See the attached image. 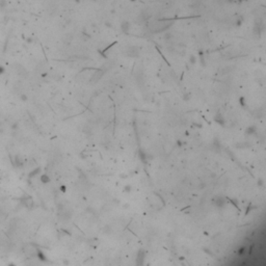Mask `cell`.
Instances as JSON below:
<instances>
[{"mask_svg": "<svg viewBox=\"0 0 266 266\" xmlns=\"http://www.w3.org/2000/svg\"><path fill=\"white\" fill-rule=\"evenodd\" d=\"M125 54L128 57H138L140 54V50L136 46H127L125 48Z\"/></svg>", "mask_w": 266, "mask_h": 266, "instance_id": "6da1fadb", "label": "cell"}, {"mask_svg": "<svg viewBox=\"0 0 266 266\" xmlns=\"http://www.w3.org/2000/svg\"><path fill=\"white\" fill-rule=\"evenodd\" d=\"M103 74H104V71H103V70H98L97 72H96L95 74L92 76V78H90V82H94V83L98 82V81L101 79V77L103 76Z\"/></svg>", "mask_w": 266, "mask_h": 266, "instance_id": "7a4b0ae2", "label": "cell"}, {"mask_svg": "<svg viewBox=\"0 0 266 266\" xmlns=\"http://www.w3.org/2000/svg\"><path fill=\"white\" fill-rule=\"evenodd\" d=\"M149 19H150V15L147 14L146 12H144L137 17V22L138 23H145V22L148 21Z\"/></svg>", "mask_w": 266, "mask_h": 266, "instance_id": "3957f363", "label": "cell"}, {"mask_svg": "<svg viewBox=\"0 0 266 266\" xmlns=\"http://www.w3.org/2000/svg\"><path fill=\"white\" fill-rule=\"evenodd\" d=\"M225 203H226V200H225L224 197L218 196V197H214V204L216 205L218 208H222V207L225 205Z\"/></svg>", "mask_w": 266, "mask_h": 266, "instance_id": "277c9868", "label": "cell"}, {"mask_svg": "<svg viewBox=\"0 0 266 266\" xmlns=\"http://www.w3.org/2000/svg\"><path fill=\"white\" fill-rule=\"evenodd\" d=\"M130 28H131V25H130V23H129V22H127V21L122 22V24H121V29H122V31H123L124 34H129V30H130Z\"/></svg>", "mask_w": 266, "mask_h": 266, "instance_id": "5b68a950", "label": "cell"}, {"mask_svg": "<svg viewBox=\"0 0 266 266\" xmlns=\"http://www.w3.org/2000/svg\"><path fill=\"white\" fill-rule=\"evenodd\" d=\"M214 120H215V122H216V123H218L219 125L224 126V124H225V119L222 118V115H220V113H217V115H215Z\"/></svg>", "mask_w": 266, "mask_h": 266, "instance_id": "8992f818", "label": "cell"}, {"mask_svg": "<svg viewBox=\"0 0 266 266\" xmlns=\"http://www.w3.org/2000/svg\"><path fill=\"white\" fill-rule=\"evenodd\" d=\"M245 133H246L247 135H253V134L257 133V127H256V126H250V127L246 129Z\"/></svg>", "mask_w": 266, "mask_h": 266, "instance_id": "52a82bcc", "label": "cell"}, {"mask_svg": "<svg viewBox=\"0 0 266 266\" xmlns=\"http://www.w3.org/2000/svg\"><path fill=\"white\" fill-rule=\"evenodd\" d=\"M143 261H144V252L140 250V252L138 253V257H137V265L138 266L143 265Z\"/></svg>", "mask_w": 266, "mask_h": 266, "instance_id": "ba28073f", "label": "cell"}, {"mask_svg": "<svg viewBox=\"0 0 266 266\" xmlns=\"http://www.w3.org/2000/svg\"><path fill=\"white\" fill-rule=\"evenodd\" d=\"M41 180H42V181L44 182V183H48V182L50 181L49 177H48L47 175H43V176L41 177Z\"/></svg>", "mask_w": 266, "mask_h": 266, "instance_id": "9c48e42d", "label": "cell"}, {"mask_svg": "<svg viewBox=\"0 0 266 266\" xmlns=\"http://www.w3.org/2000/svg\"><path fill=\"white\" fill-rule=\"evenodd\" d=\"M131 189H132L131 185H126L125 187H124V191H126V192H130Z\"/></svg>", "mask_w": 266, "mask_h": 266, "instance_id": "30bf717a", "label": "cell"}, {"mask_svg": "<svg viewBox=\"0 0 266 266\" xmlns=\"http://www.w3.org/2000/svg\"><path fill=\"white\" fill-rule=\"evenodd\" d=\"M189 60H190L191 64H194V62H197V58H196V56H193V55H192V56H190V59H189Z\"/></svg>", "mask_w": 266, "mask_h": 266, "instance_id": "8fae6325", "label": "cell"}, {"mask_svg": "<svg viewBox=\"0 0 266 266\" xmlns=\"http://www.w3.org/2000/svg\"><path fill=\"white\" fill-rule=\"evenodd\" d=\"M243 252H244V247H242V249H240V250H239V255H241Z\"/></svg>", "mask_w": 266, "mask_h": 266, "instance_id": "7c38bea8", "label": "cell"}, {"mask_svg": "<svg viewBox=\"0 0 266 266\" xmlns=\"http://www.w3.org/2000/svg\"><path fill=\"white\" fill-rule=\"evenodd\" d=\"M2 72H4V70H3V68L0 67V73H2Z\"/></svg>", "mask_w": 266, "mask_h": 266, "instance_id": "4fadbf2b", "label": "cell"}]
</instances>
